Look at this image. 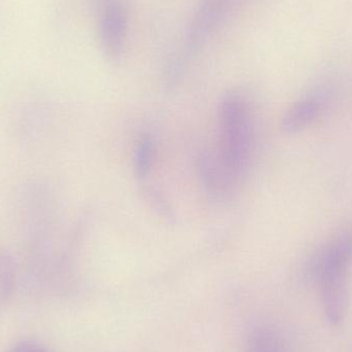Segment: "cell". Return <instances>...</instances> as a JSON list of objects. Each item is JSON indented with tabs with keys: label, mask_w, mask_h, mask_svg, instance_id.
I'll return each mask as SVG.
<instances>
[{
	"label": "cell",
	"mask_w": 352,
	"mask_h": 352,
	"mask_svg": "<svg viewBox=\"0 0 352 352\" xmlns=\"http://www.w3.org/2000/svg\"><path fill=\"white\" fill-rule=\"evenodd\" d=\"M99 37L105 53L118 58L127 37L128 14L123 0H99Z\"/></svg>",
	"instance_id": "cell-3"
},
{
	"label": "cell",
	"mask_w": 352,
	"mask_h": 352,
	"mask_svg": "<svg viewBox=\"0 0 352 352\" xmlns=\"http://www.w3.org/2000/svg\"><path fill=\"white\" fill-rule=\"evenodd\" d=\"M245 352H289L287 342L274 329L256 327L245 339Z\"/></svg>",
	"instance_id": "cell-6"
},
{
	"label": "cell",
	"mask_w": 352,
	"mask_h": 352,
	"mask_svg": "<svg viewBox=\"0 0 352 352\" xmlns=\"http://www.w3.org/2000/svg\"><path fill=\"white\" fill-rule=\"evenodd\" d=\"M8 352H50L41 343L34 340H22L10 347Z\"/></svg>",
	"instance_id": "cell-9"
},
{
	"label": "cell",
	"mask_w": 352,
	"mask_h": 352,
	"mask_svg": "<svg viewBox=\"0 0 352 352\" xmlns=\"http://www.w3.org/2000/svg\"><path fill=\"white\" fill-rule=\"evenodd\" d=\"M16 264L10 250L0 248V312L6 310L14 295Z\"/></svg>",
	"instance_id": "cell-7"
},
{
	"label": "cell",
	"mask_w": 352,
	"mask_h": 352,
	"mask_svg": "<svg viewBox=\"0 0 352 352\" xmlns=\"http://www.w3.org/2000/svg\"><path fill=\"white\" fill-rule=\"evenodd\" d=\"M156 157V144L150 135H144L138 140L134 152V169L136 175L144 178L151 173Z\"/></svg>",
	"instance_id": "cell-8"
},
{
	"label": "cell",
	"mask_w": 352,
	"mask_h": 352,
	"mask_svg": "<svg viewBox=\"0 0 352 352\" xmlns=\"http://www.w3.org/2000/svg\"><path fill=\"white\" fill-rule=\"evenodd\" d=\"M234 0H202L195 12L188 37L186 50L188 55L196 53L207 39L225 20Z\"/></svg>",
	"instance_id": "cell-4"
},
{
	"label": "cell",
	"mask_w": 352,
	"mask_h": 352,
	"mask_svg": "<svg viewBox=\"0 0 352 352\" xmlns=\"http://www.w3.org/2000/svg\"><path fill=\"white\" fill-rule=\"evenodd\" d=\"M324 93L316 92L306 95L295 103L285 113L283 128L289 133L300 131L316 121L326 107Z\"/></svg>",
	"instance_id": "cell-5"
},
{
	"label": "cell",
	"mask_w": 352,
	"mask_h": 352,
	"mask_svg": "<svg viewBox=\"0 0 352 352\" xmlns=\"http://www.w3.org/2000/svg\"><path fill=\"white\" fill-rule=\"evenodd\" d=\"M221 146L219 157L232 179L243 173L252 146V123L245 99L230 93L221 101L219 111Z\"/></svg>",
	"instance_id": "cell-2"
},
{
	"label": "cell",
	"mask_w": 352,
	"mask_h": 352,
	"mask_svg": "<svg viewBox=\"0 0 352 352\" xmlns=\"http://www.w3.org/2000/svg\"><path fill=\"white\" fill-rule=\"evenodd\" d=\"M352 262V234L340 236L329 244L316 263L327 320L339 326L347 305V275Z\"/></svg>",
	"instance_id": "cell-1"
}]
</instances>
